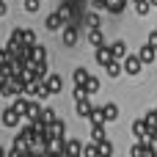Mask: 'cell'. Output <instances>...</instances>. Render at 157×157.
Segmentation results:
<instances>
[{"mask_svg":"<svg viewBox=\"0 0 157 157\" xmlns=\"http://www.w3.org/2000/svg\"><path fill=\"white\" fill-rule=\"evenodd\" d=\"M132 3H135V14H141V17H146L152 8V0H132Z\"/></svg>","mask_w":157,"mask_h":157,"instance_id":"obj_20","label":"cell"},{"mask_svg":"<svg viewBox=\"0 0 157 157\" xmlns=\"http://www.w3.org/2000/svg\"><path fill=\"white\" fill-rule=\"evenodd\" d=\"M132 135L138 138V141H149V124H146V119H138L135 124H132Z\"/></svg>","mask_w":157,"mask_h":157,"instance_id":"obj_8","label":"cell"},{"mask_svg":"<svg viewBox=\"0 0 157 157\" xmlns=\"http://www.w3.org/2000/svg\"><path fill=\"white\" fill-rule=\"evenodd\" d=\"M50 132H52V135H63V132H66V121L55 116V119L50 121Z\"/></svg>","mask_w":157,"mask_h":157,"instance_id":"obj_15","label":"cell"},{"mask_svg":"<svg viewBox=\"0 0 157 157\" xmlns=\"http://www.w3.org/2000/svg\"><path fill=\"white\" fill-rule=\"evenodd\" d=\"M83 152H86V155H88V157L99 155V144H94V146H86V149H83Z\"/></svg>","mask_w":157,"mask_h":157,"instance_id":"obj_32","label":"cell"},{"mask_svg":"<svg viewBox=\"0 0 157 157\" xmlns=\"http://www.w3.org/2000/svg\"><path fill=\"white\" fill-rule=\"evenodd\" d=\"M83 88H86V94L91 97V94H97V91H99V80H97V77H88Z\"/></svg>","mask_w":157,"mask_h":157,"instance_id":"obj_27","label":"cell"},{"mask_svg":"<svg viewBox=\"0 0 157 157\" xmlns=\"http://www.w3.org/2000/svg\"><path fill=\"white\" fill-rule=\"evenodd\" d=\"M91 138H94V144H102L105 141V124H91Z\"/></svg>","mask_w":157,"mask_h":157,"instance_id":"obj_18","label":"cell"},{"mask_svg":"<svg viewBox=\"0 0 157 157\" xmlns=\"http://www.w3.org/2000/svg\"><path fill=\"white\" fill-rule=\"evenodd\" d=\"M25 44H36V33L33 30H25Z\"/></svg>","mask_w":157,"mask_h":157,"instance_id":"obj_34","label":"cell"},{"mask_svg":"<svg viewBox=\"0 0 157 157\" xmlns=\"http://www.w3.org/2000/svg\"><path fill=\"white\" fill-rule=\"evenodd\" d=\"M88 41H91L94 47L105 44V39H102V30H99V28H91V33H88Z\"/></svg>","mask_w":157,"mask_h":157,"instance_id":"obj_22","label":"cell"},{"mask_svg":"<svg viewBox=\"0 0 157 157\" xmlns=\"http://www.w3.org/2000/svg\"><path fill=\"white\" fill-rule=\"evenodd\" d=\"M91 75H88V69L86 66H77L75 69V86H86V80H88Z\"/></svg>","mask_w":157,"mask_h":157,"instance_id":"obj_16","label":"cell"},{"mask_svg":"<svg viewBox=\"0 0 157 157\" xmlns=\"http://www.w3.org/2000/svg\"><path fill=\"white\" fill-rule=\"evenodd\" d=\"M22 3H25V11H28V14H36V11H39V6H41L39 0H22Z\"/></svg>","mask_w":157,"mask_h":157,"instance_id":"obj_30","label":"cell"},{"mask_svg":"<svg viewBox=\"0 0 157 157\" xmlns=\"http://www.w3.org/2000/svg\"><path fill=\"white\" fill-rule=\"evenodd\" d=\"M94 58H97V63H99V66H108V63H110L116 55H113V47L99 44V47H97V52H94Z\"/></svg>","mask_w":157,"mask_h":157,"instance_id":"obj_3","label":"cell"},{"mask_svg":"<svg viewBox=\"0 0 157 157\" xmlns=\"http://www.w3.org/2000/svg\"><path fill=\"white\" fill-rule=\"evenodd\" d=\"M110 47H113V55H116L119 61H124V58H127V44H124V41H113Z\"/></svg>","mask_w":157,"mask_h":157,"instance_id":"obj_19","label":"cell"},{"mask_svg":"<svg viewBox=\"0 0 157 157\" xmlns=\"http://www.w3.org/2000/svg\"><path fill=\"white\" fill-rule=\"evenodd\" d=\"M3 155H6V149H3V146H0V157H3Z\"/></svg>","mask_w":157,"mask_h":157,"instance_id":"obj_39","label":"cell"},{"mask_svg":"<svg viewBox=\"0 0 157 157\" xmlns=\"http://www.w3.org/2000/svg\"><path fill=\"white\" fill-rule=\"evenodd\" d=\"M105 72H108V77H119V75L124 72V63H121L119 58H113V61H110V63L105 66Z\"/></svg>","mask_w":157,"mask_h":157,"instance_id":"obj_14","label":"cell"},{"mask_svg":"<svg viewBox=\"0 0 157 157\" xmlns=\"http://www.w3.org/2000/svg\"><path fill=\"white\" fill-rule=\"evenodd\" d=\"M75 102H77V116H80V119H88L91 110H94L91 99H88V97H80V99H75Z\"/></svg>","mask_w":157,"mask_h":157,"instance_id":"obj_10","label":"cell"},{"mask_svg":"<svg viewBox=\"0 0 157 157\" xmlns=\"http://www.w3.org/2000/svg\"><path fill=\"white\" fill-rule=\"evenodd\" d=\"M149 44H155V47H157V30H152V33H149Z\"/></svg>","mask_w":157,"mask_h":157,"instance_id":"obj_36","label":"cell"},{"mask_svg":"<svg viewBox=\"0 0 157 157\" xmlns=\"http://www.w3.org/2000/svg\"><path fill=\"white\" fill-rule=\"evenodd\" d=\"M41 110H44V108H39V102H30V105H28V110H25V116L33 121V119H39V116H41Z\"/></svg>","mask_w":157,"mask_h":157,"instance_id":"obj_24","label":"cell"},{"mask_svg":"<svg viewBox=\"0 0 157 157\" xmlns=\"http://www.w3.org/2000/svg\"><path fill=\"white\" fill-rule=\"evenodd\" d=\"M58 14H61V17H63V22H69V6H66V3H63V6H61V8H58Z\"/></svg>","mask_w":157,"mask_h":157,"instance_id":"obj_33","label":"cell"},{"mask_svg":"<svg viewBox=\"0 0 157 157\" xmlns=\"http://www.w3.org/2000/svg\"><path fill=\"white\" fill-rule=\"evenodd\" d=\"M127 8V0H108V11L110 14H121Z\"/></svg>","mask_w":157,"mask_h":157,"instance_id":"obj_21","label":"cell"},{"mask_svg":"<svg viewBox=\"0 0 157 157\" xmlns=\"http://www.w3.org/2000/svg\"><path fill=\"white\" fill-rule=\"evenodd\" d=\"M86 25L88 28H99L102 22H99V14H86Z\"/></svg>","mask_w":157,"mask_h":157,"instance_id":"obj_29","label":"cell"},{"mask_svg":"<svg viewBox=\"0 0 157 157\" xmlns=\"http://www.w3.org/2000/svg\"><path fill=\"white\" fill-rule=\"evenodd\" d=\"M130 155H132V157H152V155H155V144H152V141H144V144L132 146Z\"/></svg>","mask_w":157,"mask_h":157,"instance_id":"obj_6","label":"cell"},{"mask_svg":"<svg viewBox=\"0 0 157 157\" xmlns=\"http://www.w3.org/2000/svg\"><path fill=\"white\" fill-rule=\"evenodd\" d=\"M116 119H119V108L113 102H108L105 105V121H116Z\"/></svg>","mask_w":157,"mask_h":157,"instance_id":"obj_25","label":"cell"},{"mask_svg":"<svg viewBox=\"0 0 157 157\" xmlns=\"http://www.w3.org/2000/svg\"><path fill=\"white\" fill-rule=\"evenodd\" d=\"M19 119H22V113L11 105V108H6V110H3V119H0V121H3V127H17V124H19Z\"/></svg>","mask_w":157,"mask_h":157,"instance_id":"obj_5","label":"cell"},{"mask_svg":"<svg viewBox=\"0 0 157 157\" xmlns=\"http://www.w3.org/2000/svg\"><path fill=\"white\" fill-rule=\"evenodd\" d=\"M28 94L36 97V99H47V97H50V88H47L44 80H33V83L28 86Z\"/></svg>","mask_w":157,"mask_h":157,"instance_id":"obj_2","label":"cell"},{"mask_svg":"<svg viewBox=\"0 0 157 157\" xmlns=\"http://www.w3.org/2000/svg\"><path fill=\"white\" fill-rule=\"evenodd\" d=\"M47 88H50V94H61L63 91V77L61 75H47Z\"/></svg>","mask_w":157,"mask_h":157,"instance_id":"obj_9","label":"cell"},{"mask_svg":"<svg viewBox=\"0 0 157 157\" xmlns=\"http://www.w3.org/2000/svg\"><path fill=\"white\" fill-rule=\"evenodd\" d=\"M11 105H14V108H17V110H19V113H22V116H25V110H28V105H30V102H28V99H25V97H22V94H17V97H14V102H11Z\"/></svg>","mask_w":157,"mask_h":157,"instance_id":"obj_23","label":"cell"},{"mask_svg":"<svg viewBox=\"0 0 157 157\" xmlns=\"http://www.w3.org/2000/svg\"><path fill=\"white\" fill-rule=\"evenodd\" d=\"M144 119H146V124H149V132H157V110H149ZM149 138H152V135H149Z\"/></svg>","mask_w":157,"mask_h":157,"instance_id":"obj_26","label":"cell"},{"mask_svg":"<svg viewBox=\"0 0 157 157\" xmlns=\"http://www.w3.org/2000/svg\"><path fill=\"white\" fill-rule=\"evenodd\" d=\"M80 152H83L80 141H69V144H66V155H80Z\"/></svg>","mask_w":157,"mask_h":157,"instance_id":"obj_28","label":"cell"},{"mask_svg":"<svg viewBox=\"0 0 157 157\" xmlns=\"http://www.w3.org/2000/svg\"><path fill=\"white\" fill-rule=\"evenodd\" d=\"M121 63H124V72H127V75H138V72L144 69V61H141V55H127Z\"/></svg>","mask_w":157,"mask_h":157,"instance_id":"obj_4","label":"cell"},{"mask_svg":"<svg viewBox=\"0 0 157 157\" xmlns=\"http://www.w3.org/2000/svg\"><path fill=\"white\" fill-rule=\"evenodd\" d=\"M99 155H113V144L102 141V144H99Z\"/></svg>","mask_w":157,"mask_h":157,"instance_id":"obj_31","label":"cell"},{"mask_svg":"<svg viewBox=\"0 0 157 157\" xmlns=\"http://www.w3.org/2000/svg\"><path fill=\"white\" fill-rule=\"evenodd\" d=\"M3 88H6V75L0 72V94H3Z\"/></svg>","mask_w":157,"mask_h":157,"instance_id":"obj_38","label":"cell"},{"mask_svg":"<svg viewBox=\"0 0 157 157\" xmlns=\"http://www.w3.org/2000/svg\"><path fill=\"white\" fill-rule=\"evenodd\" d=\"M94 8H108V0H91Z\"/></svg>","mask_w":157,"mask_h":157,"instance_id":"obj_35","label":"cell"},{"mask_svg":"<svg viewBox=\"0 0 157 157\" xmlns=\"http://www.w3.org/2000/svg\"><path fill=\"white\" fill-rule=\"evenodd\" d=\"M44 25H47V30H52V33H55V30H61V25H66V22H63V17L55 11V14H50V17H47V22H44Z\"/></svg>","mask_w":157,"mask_h":157,"instance_id":"obj_12","label":"cell"},{"mask_svg":"<svg viewBox=\"0 0 157 157\" xmlns=\"http://www.w3.org/2000/svg\"><path fill=\"white\" fill-rule=\"evenodd\" d=\"M6 11H8V3H6V0H0V17H3Z\"/></svg>","mask_w":157,"mask_h":157,"instance_id":"obj_37","label":"cell"},{"mask_svg":"<svg viewBox=\"0 0 157 157\" xmlns=\"http://www.w3.org/2000/svg\"><path fill=\"white\" fill-rule=\"evenodd\" d=\"M61 39H63V47H75V44H77V39H80V30H77V25H69V22H66V28H63Z\"/></svg>","mask_w":157,"mask_h":157,"instance_id":"obj_1","label":"cell"},{"mask_svg":"<svg viewBox=\"0 0 157 157\" xmlns=\"http://www.w3.org/2000/svg\"><path fill=\"white\" fill-rule=\"evenodd\" d=\"M8 47H11V50L25 47V28H14V30H11V36H8Z\"/></svg>","mask_w":157,"mask_h":157,"instance_id":"obj_7","label":"cell"},{"mask_svg":"<svg viewBox=\"0 0 157 157\" xmlns=\"http://www.w3.org/2000/svg\"><path fill=\"white\" fill-rule=\"evenodd\" d=\"M88 121H91V124H105V105H102V108H94L91 116H88Z\"/></svg>","mask_w":157,"mask_h":157,"instance_id":"obj_17","label":"cell"},{"mask_svg":"<svg viewBox=\"0 0 157 157\" xmlns=\"http://www.w3.org/2000/svg\"><path fill=\"white\" fill-rule=\"evenodd\" d=\"M138 55H141V61H144V63H152V61L157 58V47H155V44H149V41H146V44L141 47V52H138Z\"/></svg>","mask_w":157,"mask_h":157,"instance_id":"obj_11","label":"cell"},{"mask_svg":"<svg viewBox=\"0 0 157 157\" xmlns=\"http://www.w3.org/2000/svg\"><path fill=\"white\" fill-rule=\"evenodd\" d=\"M28 52H30V61H47V50L41 44H28Z\"/></svg>","mask_w":157,"mask_h":157,"instance_id":"obj_13","label":"cell"}]
</instances>
